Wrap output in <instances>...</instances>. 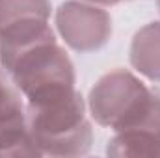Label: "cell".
Instances as JSON below:
<instances>
[{
    "label": "cell",
    "mask_w": 160,
    "mask_h": 158,
    "mask_svg": "<svg viewBox=\"0 0 160 158\" xmlns=\"http://www.w3.org/2000/svg\"><path fill=\"white\" fill-rule=\"evenodd\" d=\"M88 110L97 125L114 132L136 130L160 140V89L127 69H114L93 84Z\"/></svg>",
    "instance_id": "cell-1"
},
{
    "label": "cell",
    "mask_w": 160,
    "mask_h": 158,
    "mask_svg": "<svg viewBox=\"0 0 160 158\" xmlns=\"http://www.w3.org/2000/svg\"><path fill=\"white\" fill-rule=\"evenodd\" d=\"M86 101L73 89L26 101L28 132L43 156H84L93 145Z\"/></svg>",
    "instance_id": "cell-2"
},
{
    "label": "cell",
    "mask_w": 160,
    "mask_h": 158,
    "mask_svg": "<svg viewBox=\"0 0 160 158\" xmlns=\"http://www.w3.org/2000/svg\"><path fill=\"white\" fill-rule=\"evenodd\" d=\"M4 73L26 101L63 89H73L77 84L75 65L65 48L58 45V39L30 48Z\"/></svg>",
    "instance_id": "cell-3"
},
{
    "label": "cell",
    "mask_w": 160,
    "mask_h": 158,
    "mask_svg": "<svg viewBox=\"0 0 160 158\" xmlns=\"http://www.w3.org/2000/svg\"><path fill=\"white\" fill-rule=\"evenodd\" d=\"M54 24L63 43L75 52H95L112 39V17L95 4L65 0L54 13Z\"/></svg>",
    "instance_id": "cell-4"
},
{
    "label": "cell",
    "mask_w": 160,
    "mask_h": 158,
    "mask_svg": "<svg viewBox=\"0 0 160 158\" xmlns=\"http://www.w3.org/2000/svg\"><path fill=\"white\" fill-rule=\"evenodd\" d=\"M0 156H43L28 132L26 102L4 71H0Z\"/></svg>",
    "instance_id": "cell-5"
},
{
    "label": "cell",
    "mask_w": 160,
    "mask_h": 158,
    "mask_svg": "<svg viewBox=\"0 0 160 158\" xmlns=\"http://www.w3.org/2000/svg\"><path fill=\"white\" fill-rule=\"evenodd\" d=\"M56 39L48 21L26 19L0 30V65L6 71L19 56L41 43Z\"/></svg>",
    "instance_id": "cell-6"
},
{
    "label": "cell",
    "mask_w": 160,
    "mask_h": 158,
    "mask_svg": "<svg viewBox=\"0 0 160 158\" xmlns=\"http://www.w3.org/2000/svg\"><path fill=\"white\" fill-rule=\"evenodd\" d=\"M128 60L134 71L160 84V22H149L134 34Z\"/></svg>",
    "instance_id": "cell-7"
},
{
    "label": "cell",
    "mask_w": 160,
    "mask_h": 158,
    "mask_svg": "<svg viewBox=\"0 0 160 158\" xmlns=\"http://www.w3.org/2000/svg\"><path fill=\"white\" fill-rule=\"evenodd\" d=\"M106 155L116 158H160V140L136 130L116 132L106 145Z\"/></svg>",
    "instance_id": "cell-8"
},
{
    "label": "cell",
    "mask_w": 160,
    "mask_h": 158,
    "mask_svg": "<svg viewBox=\"0 0 160 158\" xmlns=\"http://www.w3.org/2000/svg\"><path fill=\"white\" fill-rule=\"evenodd\" d=\"M50 13V0H0V30L26 19L48 21Z\"/></svg>",
    "instance_id": "cell-9"
},
{
    "label": "cell",
    "mask_w": 160,
    "mask_h": 158,
    "mask_svg": "<svg viewBox=\"0 0 160 158\" xmlns=\"http://www.w3.org/2000/svg\"><path fill=\"white\" fill-rule=\"evenodd\" d=\"M82 2L95 4V6H101V7H110V6H118L121 2H130V0H82Z\"/></svg>",
    "instance_id": "cell-10"
},
{
    "label": "cell",
    "mask_w": 160,
    "mask_h": 158,
    "mask_svg": "<svg viewBox=\"0 0 160 158\" xmlns=\"http://www.w3.org/2000/svg\"><path fill=\"white\" fill-rule=\"evenodd\" d=\"M157 4H158V9H160V0H157Z\"/></svg>",
    "instance_id": "cell-11"
}]
</instances>
